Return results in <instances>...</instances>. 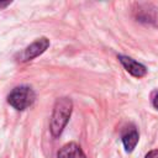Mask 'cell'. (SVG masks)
Instances as JSON below:
<instances>
[{"mask_svg": "<svg viewBox=\"0 0 158 158\" xmlns=\"http://www.w3.org/2000/svg\"><path fill=\"white\" fill-rule=\"evenodd\" d=\"M72 109H73V102L69 98H60L56 101L52 117H51V123H49L51 132L54 137H58L64 130L70 117Z\"/></svg>", "mask_w": 158, "mask_h": 158, "instance_id": "obj_1", "label": "cell"}, {"mask_svg": "<svg viewBox=\"0 0 158 158\" xmlns=\"http://www.w3.org/2000/svg\"><path fill=\"white\" fill-rule=\"evenodd\" d=\"M35 101V93L30 86H17L7 96V102L16 110H25Z\"/></svg>", "mask_w": 158, "mask_h": 158, "instance_id": "obj_2", "label": "cell"}, {"mask_svg": "<svg viewBox=\"0 0 158 158\" xmlns=\"http://www.w3.org/2000/svg\"><path fill=\"white\" fill-rule=\"evenodd\" d=\"M48 47H49V40L46 37H41V38L36 40L35 42H32L30 46H27L19 54V58H20L19 60H21V62L31 60V59L38 57L40 54H42Z\"/></svg>", "mask_w": 158, "mask_h": 158, "instance_id": "obj_3", "label": "cell"}, {"mask_svg": "<svg viewBox=\"0 0 158 158\" xmlns=\"http://www.w3.org/2000/svg\"><path fill=\"white\" fill-rule=\"evenodd\" d=\"M117 58L121 62V64L123 65V68L132 77H135V78H143L147 74V68L143 64H141L137 60H135L133 58L127 57V56H122V54H120Z\"/></svg>", "mask_w": 158, "mask_h": 158, "instance_id": "obj_4", "label": "cell"}, {"mask_svg": "<svg viewBox=\"0 0 158 158\" xmlns=\"http://www.w3.org/2000/svg\"><path fill=\"white\" fill-rule=\"evenodd\" d=\"M58 158H86L83 149L74 142L64 144L57 154Z\"/></svg>", "mask_w": 158, "mask_h": 158, "instance_id": "obj_5", "label": "cell"}, {"mask_svg": "<svg viewBox=\"0 0 158 158\" xmlns=\"http://www.w3.org/2000/svg\"><path fill=\"white\" fill-rule=\"evenodd\" d=\"M121 139H122V143H123V147H125L126 152H132L135 149V147L137 146L138 139H139L138 131L133 126L132 127H128L122 133Z\"/></svg>", "mask_w": 158, "mask_h": 158, "instance_id": "obj_6", "label": "cell"}, {"mask_svg": "<svg viewBox=\"0 0 158 158\" xmlns=\"http://www.w3.org/2000/svg\"><path fill=\"white\" fill-rule=\"evenodd\" d=\"M144 158H158V149H152L149 151Z\"/></svg>", "mask_w": 158, "mask_h": 158, "instance_id": "obj_7", "label": "cell"}, {"mask_svg": "<svg viewBox=\"0 0 158 158\" xmlns=\"http://www.w3.org/2000/svg\"><path fill=\"white\" fill-rule=\"evenodd\" d=\"M153 106L158 110V94H156L154 98H153Z\"/></svg>", "mask_w": 158, "mask_h": 158, "instance_id": "obj_8", "label": "cell"}, {"mask_svg": "<svg viewBox=\"0 0 158 158\" xmlns=\"http://www.w3.org/2000/svg\"><path fill=\"white\" fill-rule=\"evenodd\" d=\"M11 2L10 1H6V2H0V9H4V7H6L7 5H10Z\"/></svg>", "mask_w": 158, "mask_h": 158, "instance_id": "obj_9", "label": "cell"}]
</instances>
